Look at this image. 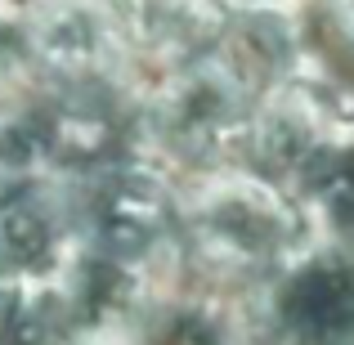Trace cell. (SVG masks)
I'll list each match as a JSON object with an SVG mask.
<instances>
[{"label":"cell","mask_w":354,"mask_h":345,"mask_svg":"<svg viewBox=\"0 0 354 345\" xmlns=\"http://www.w3.org/2000/svg\"><path fill=\"white\" fill-rule=\"evenodd\" d=\"M310 233L292 193L247 166L207 171L193 193L180 198V247L220 278L260 283Z\"/></svg>","instance_id":"6da1fadb"},{"label":"cell","mask_w":354,"mask_h":345,"mask_svg":"<svg viewBox=\"0 0 354 345\" xmlns=\"http://www.w3.org/2000/svg\"><path fill=\"white\" fill-rule=\"evenodd\" d=\"M256 99V90L242 86L216 54H207L198 63L166 72L162 86L139 108L135 130H144L148 148L162 162L207 175L242 153Z\"/></svg>","instance_id":"7a4b0ae2"},{"label":"cell","mask_w":354,"mask_h":345,"mask_svg":"<svg viewBox=\"0 0 354 345\" xmlns=\"http://www.w3.org/2000/svg\"><path fill=\"white\" fill-rule=\"evenodd\" d=\"M77 211L81 247L162 269L180 251V198L157 166L139 157H113L81 175H63Z\"/></svg>","instance_id":"3957f363"},{"label":"cell","mask_w":354,"mask_h":345,"mask_svg":"<svg viewBox=\"0 0 354 345\" xmlns=\"http://www.w3.org/2000/svg\"><path fill=\"white\" fill-rule=\"evenodd\" d=\"M247 337L260 345H354V238L310 233L260 278Z\"/></svg>","instance_id":"277c9868"},{"label":"cell","mask_w":354,"mask_h":345,"mask_svg":"<svg viewBox=\"0 0 354 345\" xmlns=\"http://www.w3.org/2000/svg\"><path fill=\"white\" fill-rule=\"evenodd\" d=\"M81 251L63 175H27L0 189V283H54Z\"/></svg>","instance_id":"5b68a950"},{"label":"cell","mask_w":354,"mask_h":345,"mask_svg":"<svg viewBox=\"0 0 354 345\" xmlns=\"http://www.w3.org/2000/svg\"><path fill=\"white\" fill-rule=\"evenodd\" d=\"M278 184L314 233L354 238V117H323Z\"/></svg>","instance_id":"8992f818"},{"label":"cell","mask_w":354,"mask_h":345,"mask_svg":"<svg viewBox=\"0 0 354 345\" xmlns=\"http://www.w3.org/2000/svg\"><path fill=\"white\" fill-rule=\"evenodd\" d=\"M225 0H121L135 63H162L166 72L207 59L225 32Z\"/></svg>","instance_id":"52a82bcc"},{"label":"cell","mask_w":354,"mask_h":345,"mask_svg":"<svg viewBox=\"0 0 354 345\" xmlns=\"http://www.w3.org/2000/svg\"><path fill=\"white\" fill-rule=\"evenodd\" d=\"M126 345H251L247 319L211 296L153 292L139 310Z\"/></svg>","instance_id":"ba28073f"},{"label":"cell","mask_w":354,"mask_h":345,"mask_svg":"<svg viewBox=\"0 0 354 345\" xmlns=\"http://www.w3.org/2000/svg\"><path fill=\"white\" fill-rule=\"evenodd\" d=\"M41 86L32 9L23 0H0V99H18Z\"/></svg>","instance_id":"9c48e42d"},{"label":"cell","mask_w":354,"mask_h":345,"mask_svg":"<svg viewBox=\"0 0 354 345\" xmlns=\"http://www.w3.org/2000/svg\"><path fill=\"white\" fill-rule=\"evenodd\" d=\"M337 14H341V23H346V32L354 36V0H337Z\"/></svg>","instance_id":"30bf717a"},{"label":"cell","mask_w":354,"mask_h":345,"mask_svg":"<svg viewBox=\"0 0 354 345\" xmlns=\"http://www.w3.org/2000/svg\"><path fill=\"white\" fill-rule=\"evenodd\" d=\"M238 9H283L287 0H234Z\"/></svg>","instance_id":"8fae6325"}]
</instances>
